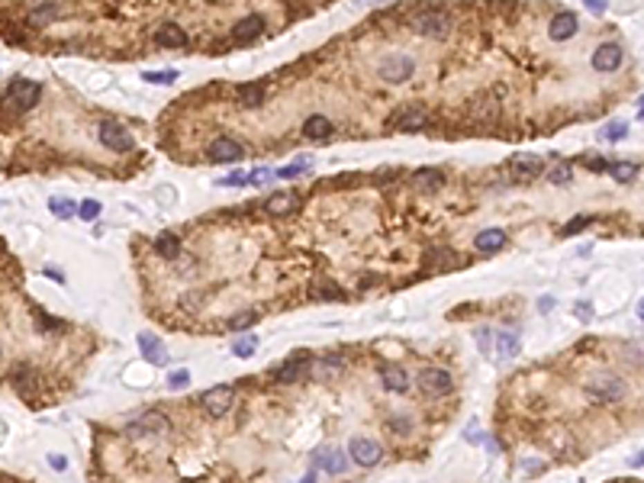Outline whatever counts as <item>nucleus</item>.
Wrapping results in <instances>:
<instances>
[{"label":"nucleus","instance_id":"1","mask_svg":"<svg viewBox=\"0 0 644 483\" xmlns=\"http://www.w3.org/2000/svg\"><path fill=\"white\" fill-rule=\"evenodd\" d=\"M410 26L416 29L419 36L445 39L451 33V17H448V10H441V7H425V10H416V13H412Z\"/></svg>","mask_w":644,"mask_h":483},{"label":"nucleus","instance_id":"2","mask_svg":"<svg viewBox=\"0 0 644 483\" xmlns=\"http://www.w3.org/2000/svg\"><path fill=\"white\" fill-rule=\"evenodd\" d=\"M168 432H171V422L161 412H145V416L132 419L129 426H126V435L136 438V441H158Z\"/></svg>","mask_w":644,"mask_h":483},{"label":"nucleus","instance_id":"3","mask_svg":"<svg viewBox=\"0 0 644 483\" xmlns=\"http://www.w3.org/2000/svg\"><path fill=\"white\" fill-rule=\"evenodd\" d=\"M380 78L387 84H406L412 78V71H416V62H412V55H400V52H393V55H387L380 62Z\"/></svg>","mask_w":644,"mask_h":483},{"label":"nucleus","instance_id":"4","mask_svg":"<svg viewBox=\"0 0 644 483\" xmlns=\"http://www.w3.org/2000/svg\"><path fill=\"white\" fill-rule=\"evenodd\" d=\"M97 136L110 152H132V145H136L132 132H126V126H120L116 120H103L97 126Z\"/></svg>","mask_w":644,"mask_h":483},{"label":"nucleus","instance_id":"5","mask_svg":"<svg viewBox=\"0 0 644 483\" xmlns=\"http://www.w3.org/2000/svg\"><path fill=\"white\" fill-rule=\"evenodd\" d=\"M39 97H42V87H39L36 81H29V78H17V81L7 87V100L17 107V110H33L39 103Z\"/></svg>","mask_w":644,"mask_h":483},{"label":"nucleus","instance_id":"6","mask_svg":"<svg viewBox=\"0 0 644 483\" xmlns=\"http://www.w3.org/2000/svg\"><path fill=\"white\" fill-rule=\"evenodd\" d=\"M235 403V390L229 383H219V387H210V390L200 397V406H203L206 416H226Z\"/></svg>","mask_w":644,"mask_h":483},{"label":"nucleus","instance_id":"7","mask_svg":"<svg viewBox=\"0 0 644 483\" xmlns=\"http://www.w3.org/2000/svg\"><path fill=\"white\" fill-rule=\"evenodd\" d=\"M587 397L593 403H616L625 397V381H618V377H599V381L587 383Z\"/></svg>","mask_w":644,"mask_h":483},{"label":"nucleus","instance_id":"8","mask_svg":"<svg viewBox=\"0 0 644 483\" xmlns=\"http://www.w3.org/2000/svg\"><path fill=\"white\" fill-rule=\"evenodd\" d=\"M206 155H210V161H219V165H235V161L245 158V149L232 139V136H219V139L210 142Z\"/></svg>","mask_w":644,"mask_h":483},{"label":"nucleus","instance_id":"9","mask_svg":"<svg viewBox=\"0 0 644 483\" xmlns=\"http://www.w3.org/2000/svg\"><path fill=\"white\" fill-rule=\"evenodd\" d=\"M419 387L425 393H432V397H445V393L454 390V381H451V374L441 371V367H422L419 371Z\"/></svg>","mask_w":644,"mask_h":483},{"label":"nucleus","instance_id":"10","mask_svg":"<svg viewBox=\"0 0 644 483\" xmlns=\"http://www.w3.org/2000/svg\"><path fill=\"white\" fill-rule=\"evenodd\" d=\"M509 174H513L515 184H528L542 174V158L538 155H513L509 161Z\"/></svg>","mask_w":644,"mask_h":483},{"label":"nucleus","instance_id":"11","mask_svg":"<svg viewBox=\"0 0 644 483\" xmlns=\"http://www.w3.org/2000/svg\"><path fill=\"white\" fill-rule=\"evenodd\" d=\"M264 33V17L261 13H248L245 19H239L232 26V42L235 46H248Z\"/></svg>","mask_w":644,"mask_h":483},{"label":"nucleus","instance_id":"12","mask_svg":"<svg viewBox=\"0 0 644 483\" xmlns=\"http://www.w3.org/2000/svg\"><path fill=\"white\" fill-rule=\"evenodd\" d=\"M348 455H351V461L361 467H374L377 461H380V445L377 441H371V438H351V445H348Z\"/></svg>","mask_w":644,"mask_h":483},{"label":"nucleus","instance_id":"13","mask_svg":"<svg viewBox=\"0 0 644 483\" xmlns=\"http://www.w3.org/2000/svg\"><path fill=\"white\" fill-rule=\"evenodd\" d=\"M622 62H625V55H622V46H616V42H602V46L593 52V68L596 71H618L622 68Z\"/></svg>","mask_w":644,"mask_h":483},{"label":"nucleus","instance_id":"14","mask_svg":"<svg viewBox=\"0 0 644 483\" xmlns=\"http://www.w3.org/2000/svg\"><path fill=\"white\" fill-rule=\"evenodd\" d=\"M577 29H580L577 13H573V10H560V13L551 17V23H548V36H551L554 42H564V39H570Z\"/></svg>","mask_w":644,"mask_h":483},{"label":"nucleus","instance_id":"15","mask_svg":"<svg viewBox=\"0 0 644 483\" xmlns=\"http://www.w3.org/2000/svg\"><path fill=\"white\" fill-rule=\"evenodd\" d=\"M139 352H142V358L149 364H155V367H165V364H168V352H165V345H161V338L155 332L139 335Z\"/></svg>","mask_w":644,"mask_h":483},{"label":"nucleus","instance_id":"16","mask_svg":"<svg viewBox=\"0 0 644 483\" xmlns=\"http://www.w3.org/2000/svg\"><path fill=\"white\" fill-rule=\"evenodd\" d=\"M380 383H383V390H390V393H406L410 390V374L403 371L400 364H383Z\"/></svg>","mask_w":644,"mask_h":483},{"label":"nucleus","instance_id":"17","mask_svg":"<svg viewBox=\"0 0 644 483\" xmlns=\"http://www.w3.org/2000/svg\"><path fill=\"white\" fill-rule=\"evenodd\" d=\"M390 122H393V126H396L400 132H419V129H425L429 116H425V110H419V107H406V110L396 113Z\"/></svg>","mask_w":644,"mask_h":483},{"label":"nucleus","instance_id":"18","mask_svg":"<svg viewBox=\"0 0 644 483\" xmlns=\"http://www.w3.org/2000/svg\"><path fill=\"white\" fill-rule=\"evenodd\" d=\"M155 42H158L161 48H184L190 39H187V33L178 23H161V26L155 29Z\"/></svg>","mask_w":644,"mask_h":483},{"label":"nucleus","instance_id":"19","mask_svg":"<svg viewBox=\"0 0 644 483\" xmlns=\"http://www.w3.org/2000/svg\"><path fill=\"white\" fill-rule=\"evenodd\" d=\"M297 206H300V194H293V190H277V194H271L264 200V210L274 216H287V213H293Z\"/></svg>","mask_w":644,"mask_h":483},{"label":"nucleus","instance_id":"20","mask_svg":"<svg viewBox=\"0 0 644 483\" xmlns=\"http://www.w3.org/2000/svg\"><path fill=\"white\" fill-rule=\"evenodd\" d=\"M313 461L326 467L329 474H345L348 471V457H345V451H338V448H319L316 455H313Z\"/></svg>","mask_w":644,"mask_h":483},{"label":"nucleus","instance_id":"21","mask_svg":"<svg viewBox=\"0 0 644 483\" xmlns=\"http://www.w3.org/2000/svg\"><path fill=\"white\" fill-rule=\"evenodd\" d=\"M264 100H268V87L261 81H252L239 87V103H242L245 110H258V107H264Z\"/></svg>","mask_w":644,"mask_h":483},{"label":"nucleus","instance_id":"22","mask_svg":"<svg viewBox=\"0 0 644 483\" xmlns=\"http://www.w3.org/2000/svg\"><path fill=\"white\" fill-rule=\"evenodd\" d=\"M303 136L313 142H322L332 136V120L329 116H322V113H313L306 122H303Z\"/></svg>","mask_w":644,"mask_h":483},{"label":"nucleus","instance_id":"23","mask_svg":"<svg viewBox=\"0 0 644 483\" xmlns=\"http://www.w3.org/2000/svg\"><path fill=\"white\" fill-rule=\"evenodd\" d=\"M503 245H506L503 229H484V233H477V239H474V248L480 251V255H493V251H499Z\"/></svg>","mask_w":644,"mask_h":483},{"label":"nucleus","instance_id":"24","mask_svg":"<svg viewBox=\"0 0 644 483\" xmlns=\"http://www.w3.org/2000/svg\"><path fill=\"white\" fill-rule=\"evenodd\" d=\"M493 338H496V354H499L503 361H513L515 354L522 352V342H519V335L515 332H506L503 329V332H496Z\"/></svg>","mask_w":644,"mask_h":483},{"label":"nucleus","instance_id":"25","mask_svg":"<svg viewBox=\"0 0 644 483\" xmlns=\"http://www.w3.org/2000/svg\"><path fill=\"white\" fill-rule=\"evenodd\" d=\"M412 184L419 187V190H441V184H445V174H441L439 167H419L416 174H412Z\"/></svg>","mask_w":644,"mask_h":483},{"label":"nucleus","instance_id":"26","mask_svg":"<svg viewBox=\"0 0 644 483\" xmlns=\"http://www.w3.org/2000/svg\"><path fill=\"white\" fill-rule=\"evenodd\" d=\"M303 367H306V354L290 358V361H284V367H277V371H274V381H277V383H293L300 374H303Z\"/></svg>","mask_w":644,"mask_h":483},{"label":"nucleus","instance_id":"27","mask_svg":"<svg viewBox=\"0 0 644 483\" xmlns=\"http://www.w3.org/2000/svg\"><path fill=\"white\" fill-rule=\"evenodd\" d=\"M155 251H158L161 258H168V261H174L181 255V239L174 233H161L158 239H155Z\"/></svg>","mask_w":644,"mask_h":483},{"label":"nucleus","instance_id":"28","mask_svg":"<svg viewBox=\"0 0 644 483\" xmlns=\"http://www.w3.org/2000/svg\"><path fill=\"white\" fill-rule=\"evenodd\" d=\"M606 171H609L612 177H616L618 184H632V181L638 177V167H635V165H628V161H612V165H609Z\"/></svg>","mask_w":644,"mask_h":483},{"label":"nucleus","instance_id":"29","mask_svg":"<svg viewBox=\"0 0 644 483\" xmlns=\"http://www.w3.org/2000/svg\"><path fill=\"white\" fill-rule=\"evenodd\" d=\"M628 136V126L622 120H612V122H606L602 129H599V139L602 142H622Z\"/></svg>","mask_w":644,"mask_h":483},{"label":"nucleus","instance_id":"30","mask_svg":"<svg viewBox=\"0 0 644 483\" xmlns=\"http://www.w3.org/2000/svg\"><path fill=\"white\" fill-rule=\"evenodd\" d=\"M58 13H62V7H58V3H46V7L29 10V23H33V26H46L48 19L58 17Z\"/></svg>","mask_w":644,"mask_h":483},{"label":"nucleus","instance_id":"31","mask_svg":"<svg viewBox=\"0 0 644 483\" xmlns=\"http://www.w3.org/2000/svg\"><path fill=\"white\" fill-rule=\"evenodd\" d=\"M48 210H52L58 219H71V216L77 213V206L71 203L68 197H52V200H48Z\"/></svg>","mask_w":644,"mask_h":483},{"label":"nucleus","instance_id":"32","mask_svg":"<svg viewBox=\"0 0 644 483\" xmlns=\"http://www.w3.org/2000/svg\"><path fill=\"white\" fill-rule=\"evenodd\" d=\"M548 181H551V184H558V187L570 184V181H573V167H570L567 161H558V165L548 171Z\"/></svg>","mask_w":644,"mask_h":483},{"label":"nucleus","instance_id":"33","mask_svg":"<svg viewBox=\"0 0 644 483\" xmlns=\"http://www.w3.org/2000/svg\"><path fill=\"white\" fill-rule=\"evenodd\" d=\"M10 381H13V387H19V390H33V387H36V374L29 371V367H17V371L10 374Z\"/></svg>","mask_w":644,"mask_h":483},{"label":"nucleus","instance_id":"34","mask_svg":"<svg viewBox=\"0 0 644 483\" xmlns=\"http://www.w3.org/2000/svg\"><path fill=\"white\" fill-rule=\"evenodd\" d=\"M178 68H168V71H145L142 75V81H149V84H174L178 81Z\"/></svg>","mask_w":644,"mask_h":483},{"label":"nucleus","instance_id":"35","mask_svg":"<svg viewBox=\"0 0 644 483\" xmlns=\"http://www.w3.org/2000/svg\"><path fill=\"white\" fill-rule=\"evenodd\" d=\"M232 352L239 354V358H252V354L258 352V338H255V335H245V338H239V342L232 345Z\"/></svg>","mask_w":644,"mask_h":483},{"label":"nucleus","instance_id":"36","mask_svg":"<svg viewBox=\"0 0 644 483\" xmlns=\"http://www.w3.org/2000/svg\"><path fill=\"white\" fill-rule=\"evenodd\" d=\"M100 200H84V203L77 206V216L84 219V223H93V219H100Z\"/></svg>","mask_w":644,"mask_h":483},{"label":"nucleus","instance_id":"37","mask_svg":"<svg viewBox=\"0 0 644 483\" xmlns=\"http://www.w3.org/2000/svg\"><path fill=\"white\" fill-rule=\"evenodd\" d=\"M587 226H589V216H573V219H570V223L564 226V229H560V239H570V235L583 233Z\"/></svg>","mask_w":644,"mask_h":483},{"label":"nucleus","instance_id":"38","mask_svg":"<svg viewBox=\"0 0 644 483\" xmlns=\"http://www.w3.org/2000/svg\"><path fill=\"white\" fill-rule=\"evenodd\" d=\"M493 329H486V325H484V329H477V348H480V352H484V354H493V348H490V342H493Z\"/></svg>","mask_w":644,"mask_h":483},{"label":"nucleus","instance_id":"39","mask_svg":"<svg viewBox=\"0 0 644 483\" xmlns=\"http://www.w3.org/2000/svg\"><path fill=\"white\" fill-rule=\"evenodd\" d=\"M300 174H309V161H297V165H287V167H280L277 171V177H300Z\"/></svg>","mask_w":644,"mask_h":483},{"label":"nucleus","instance_id":"40","mask_svg":"<svg viewBox=\"0 0 644 483\" xmlns=\"http://www.w3.org/2000/svg\"><path fill=\"white\" fill-rule=\"evenodd\" d=\"M258 322V313H245V316H232L229 319V329H248V325Z\"/></svg>","mask_w":644,"mask_h":483},{"label":"nucleus","instance_id":"41","mask_svg":"<svg viewBox=\"0 0 644 483\" xmlns=\"http://www.w3.org/2000/svg\"><path fill=\"white\" fill-rule=\"evenodd\" d=\"M36 325H39V329H48V332L65 329V322H62V319H52V316H46V313H39V316H36Z\"/></svg>","mask_w":644,"mask_h":483},{"label":"nucleus","instance_id":"42","mask_svg":"<svg viewBox=\"0 0 644 483\" xmlns=\"http://www.w3.org/2000/svg\"><path fill=\"white\" fill-rule=\"evenodd\" d=\"M274 171L271 167H258V171H252V174H245V184H261V181H268Z\"/></svg>","mask_w":644,"mask_h":483},{"label":"nucleus","instance_id":"43","mask_svg":"<svg viewBox=\"0 0 644 483\" xmlns=\"http://www.w3.org/2000/svg\"><path fill=\"white\" fill-rule=\"evenodd\" d=\"M187 381H190V374H187V371H171V374H168V383H171V387H187Z\"/></svg>","mask_w":644,"mask_h":483},{"label":"nucleus","instance_id":"44","mask_svg":"<svg viewBox=\"0 0 644 483\" xmlns=\"http://www.w3.org/2000/svg\"><path fill=\"white\" fill-rule=\"evenodd\" d=\"M573 313H577V319L589 322V319H593V303H577V307H573Z\"/></svg>","mask_w":644,"mask_h":483},{"label":"nucleus","instance_id":"45","mask_svg":"<svg viewBox=\"0 0 644 483\" xmlns=\"http://www.w3.org/2000/svg\"><path fill=\"white\" fill-rule=\"evenodd\" d=\"M219 184H223V187H242L245 184V174H229V177H223Z\"/></svg>","mask_w":644,"mask_h":483},{"label":"nucleus","instance_id":"46","mask_svg":"<svg viewBox=\"0 0 644 483\" xmlns=\"http://www.w3.org/2000/svg\"><path fill=\"white\" fill-rule=\"evenodd\" d=\"M48 464L55 467V471H65V467H68V457H62V455H48Z\"/></svg>","mask_w":644,"mask_h":483},{"label":"nucleus","instance_id":"47","mask_svg":"<svg viewBox=\"0 0 644 483\" xmlns=\"http://www.w3.org/2000/svg\"><path fill=\"white\" fill-rule=\"evenodd\" d=\"M390 428L393 432H410V422L406 419H390Z\"/></svg>","mask_w":644,"mask_h":483},{"label":"nucleus","instance_id":"48","mask_svg":"<svg viewBox=\"0 0 644 483\" xmlns=\"http://www.w3.org/2000/svg\"><path fill=\"white\" fill-rule=\"evenodd\" d=\"M587 10H589V13H602V10H606V3H602V0H587Z\"/></svg>","mask_w":644,"mask_h":483},{"label":"nucleus","instance_id":"49","mask_svg":"<svg viewBox=\"0 0 644 483\" xmlns=\"http://www.w3.org/2000/svg\"><path fill=\"white\" fill-rule=\"evenodd\" d=\"M300 483H316V474H313V471H309V474L303 477V480H300Z\"/></svg>","mask_w":644,"mask_h":483},{"label":"nucleus","instance_id":"50","mask_svg":"<svg viewBox=\"0 0 644 483\" xmlns=\"http://www.w3.org/2000/svg\"><path fill=\"white\" fill-rule=\"evenodd\" d=\"M641 464H644V451H641V455L635 457V461H632V467H641Z\"/></svg>","mask_w":644,"mask_h":483},{"label":"nucleus","instance_id":"51","mask_svg":"<svg viewBox=\"0 0 644 483\" xmlns=\"http://www.w3.org/2000/svg\"><path fill=\"white\" fill-rule=\"evenodd\" d=\"M638 107H641V110H638V120H644V97L638 100Z\"/></svg>","mask_w":644,"mask_h":483},{"label":"nucleus","instance_id":"52","mask_svg":"<svg viewBox=\"0 0 644 483\" xmlns=\"http://www.w3.org/2000/svg\"><path fill=\"white\" fill-rule=\"evenodd\" d=\"M638 316H641V322H644V297H641V303H638Z\"/></svg>","mask_w":644,"mask_h":483}]
</instances>
